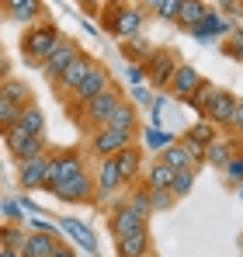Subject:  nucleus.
<instances>
[{
	"mask_svg": "<svg viewBox=\"0 0 243 257\" xmlns=\"http://www.w3.org/2000/svg\"><path fill=\"white\" fill-rule=\"evenodd\" d=\"M101 25L115 35V39H132V35H143V25H146V11L129 4V0H108L104 4V14H101Z\"/></svg>",
	"mask_w": 243,
	"mask_h": 257,
	"instance_id": "1",
	"label": "nucleus"
},
{
	"mask_svg": "<svg viewBox=\"0 0 243 257\" xmlns=\"http://www.w3.org/2000/svg\"><path fill=\"white\" fill-rule=\"evenodd\" d=\"M63 39V32L56 28V25H49V21H39V25H32L28 32H25V39H21V56L28 59V66H35L42 70V63H45V56L59 45Z\"/></svg>",
	"mask_w": 243,
	"mask_h": 257,
	"instance_id": "2",
	"label": "nucleus"
},
{
	"mask_svg": "<svg viewBox=\"0 0 243 257\" xmlns=\"http://www.w3.org/2000/svg\"><path fill=\"white\" fill-rule=\"evenodd\" d=\"M118 101H122V87H108V90H101L97 97H90L87 104H80L73 115H77V122H80V128L90 136L94 128H101L108 118H111V111L118 108Z\"/></svg>",
	"mask_w": 243,
	"mask_h": 257,
	"instance_id": "3",
	"label": "nucleus"
},
{
	"mask_svg": "<svg viewBox=\"0 0 243 257\" xmlns=\"http://www.w3.org/2000/svg\"><path fill=\"white\" fill-rule=\"evenodd\" d=\"M177 63H181V56H177L174 49H153V56L143 63V77L150 80V87L167 90L170 77H174V70H177Z\"/></svg>",
	"mask_w": 243,
	"mask_h": 257,
	"instance_id": "4",
	"label": "nucleus"
},
{
	"mask_svg": "<svg viewBox=\"0 0 243 257\" xmlns=\"http://www.w3.org/2000/svg\"><path fill=\"white\" fill-rule=\"evenodd\" d=\"M132 136L136 132H122V128H94L90 136H87V146H90V153L97 157V160H104V157H115L122 153L125 146H132Z\"/></svg>",
	"mask_w": 243,
	"mask_h": 257,
	"instance_id": "5",
	"label": "nucleus"
},
{
	"mask_svg": "<svg viewBox=\"0 0 243 257\" xmlns=\"http://www.w3.org/2000/svg\"><path fill=\"white\" fill-rule=\"evenodd\" d=\"M59 202H90L94 195H97V188H94V174H73V177H66V181H59V184H52L49 188Z\"/></svg>",
	"mask_w": 243,
	"mask_h": 257,
	"instance_id": "6",
	"label": "nucleus"
},
{
	"mask_svg": "<svg viewBox=\"0 0 243 257\" xmlns=\"http://www.w3.org/2000/svg\"><path fill=\"white\" fill-rule=\"evenodd\" d=\"M111 87V77H108V66H101L97 59H94V66L87 70V77H83L80 84H77V90H73V108L70 111H77L80 104H87L90 97H97L101 90H108Z\"/></svg>",
	"mask_w": 243,
	"mask_h": 257,
	"instance_id": "7",
	"label": "nucleus"
},
{
	"mask_svg": "<svg viewBox=\"0 0 243 257\" xmlns=\"http://www.w3.org/2000/svg\"><path fill=\"white\" fill-rule=\"evenodd\" d=\"M77 56H80V45L73 42L70 35H63V39H59V45H56V49L45 56V63H42V73H45V80L52 84V80H56V77H59V73H63V70H66L73 59H77Z\"/></svg>",
	"mask_w": 243,
	"mask_h": 257,
	"instance_id": "8",
	"label": "nucleus"
},
{
	"mask_svg": "<svg viewBox=\"0 0 243 257\" xmlns=\"http://www.w3.org/2000/svg\"><path fill=\"white\" fill-rule=\"evenodd\" d=\"M18 184L25 191H39V188H49V150L42 157H32V160H21L18 164Z\"/></svg>",
	"mask_w": 243,
	"mask_h": 257,
	"instance_id": "9",
	"label": "nucleus"
},
{
	"mask_svg": "<svg viewBox=\"0 0 243 257\" xmlns=\"http://www.w3.org/2000/svg\"><path fill=\"white\" fill-rule=\"evenodd\" d=\"M80 171H87L83 167V153H77V150L49 153V188L59 184V181H66V177H73V174H80Z\"/></svg>",
	"mask_w": 243,
	"mask_h": 257,
	"instance_id": "10",
	"label": "nucleus"
},
{
	"mask_svg": "<svg viewBox=\"0 0 243 257\" xmlns=\"http://www.w3.org/2000/svg\"><path fill=\"white\" fill-rule=\"evenodd\" d=\"M233 108H236V97H233L229 90L215 87V94H212V101L205 104L202 118H205V122H212L215 128H229V122H233Z\"/></svg>",
	"mask_w": 243,
	"mask_h": 257,
	"instance_id": "11",
	"label": "nucleus"
},
{
	"mask_svg": "<svg viewBox=\"0 0 243 257\" xmlns=\"http://www.w3.org/2000/svg\"><path fill=\"white\" fill-rule=\"evenodd\" d=\"M108 222H111L115 240H122V236H129V233H136V229H143V226H146V219H143V215H136L125 202H111V209H108Z\"/></svg>",
	"mask_w": 243,
	"mask_h": 257,
	"instance_id": "12",
	"label": "nucleus"
},
{
	"mask_svg": "<svg viewBox=\"0 0 243 257\" xmlns=\"http://www.w3.org/2000/svg\"><path fill=\"white\" fill-rule=\"evenodd\" d=\"M90 66H94V59L80 52V56H77V59H73V63H70V66H66L59 77H56V80H52V87L59 90V97L73 94V90H77V84H80L83 77H87V70H90Z\"/></svg>",
	"mask_w": 243,
	"mask_h": 257,
	"instance_id": "13",
	"label": "nucleus"
},
{
	"mask_svg": "<svg viewBox=\"0 0 243 257\" xmlns=\"http://www.w3.org/2000/svg\"><path fill=\"white\" fill-rule=\"evenodd\" d=\"M111 160H115V171H118L122 184H136V181L143 177V150H139V146H125Z\"/></svg>",
	"mask_w": 243,
	"mask_h": 257,
	"instance_id": "14",
	"label": "nucleus"
},
{
	"mask_svg": "<svg viewBox=\"0 0 243 257\" xmlns=\"http://www.w3.org/2000/svg\"><path fill=\"white\" fill-rule=\"evenodd\" d=\"M202 80H205L202 73H198L191 63H184V59H181V63H177V70H174V77H170V84H167V90H170L174 97H181V101H184V97L202 84Z\"/></svg>",
	"mask_w": 243,
	"mask_h": 257,
	"instance_id": "15",
	"label": "nucleus"
},
{
	"mask_svg": "<svg viewBox=\"0 0 243 257\" xmlns=\"http://www.w3.org/2000/svg\"><path fill=\"white\" fill-rule=\"evenodd\" d=\"M226 32H229V21H226V18H222V14L215 11V7H208V11L202 14V21H198V25L191 28V35H195L198 42H212V39H222Z\"/></svg>",
	"mask_w": 243,
	"mask_h": 257,
	"instance_id": "16",
	"label": "nucleus"
},
{
	"mask_svg": "<svg viewBox=\"0 0 243 257\" xmlns=\"http://www.w3.org/2000/svg\"><path fill=\"white\" fill-rule=\"evenodd\" d=\"M236 153H240V143H236L233 136H226V139H212V143L205 146V164H212V167H226Z\"/></svg>",
	"mask_w": 243,
	"mask_h": 257,
	"instance_id": "17",
	"label": "nucleus"
},
{
	"mask_svg": "<svg viewBox=\"0 0 243 257\" xmlns=\"http://www.w3.org/2000/svg\"><path fill=\"white\" fill-rule=\"evenodd\" d=\"M56 243H59V236L56 233H28L25 236V243H21V257H49L56 250Z\"/></svg>",
	"mask_w": 243,
	"mask_h": 257,
	"instance_id": "18",
	"label": "nucleus"
},
{
	"mask_svg": "<svg viewBox=\"0 0 243 257\" xmlns=\"http://www.w3.org/2000/svg\"><path fill=\"white\" fill-rule=\"evenodd\" d=\"M94 188H97V195H111V191H118V188H122V177H118V171H115V160H111V157H104V160L97 164Z\"/></svg>",
	"mask_w": 243,
	"mask_h": 257,
	"instance_id": "19",
	"label": "nucleus"
},
{
	"mask_svg": "<svg viewBox=\"0 0 243 257\" xmlns=\"http://www.w3.org/2000/svg\"><path fill=\"white\" fill-rule=\"evenodd\" d=\"M115 243H118V257H139V254L150 250V229L143 226V229L122 236V240H115Z\"/></svg>",
	"mask_w": 243,
	"mask_h": 257,
	"instance_id": "20",
	"label": "nucleus"
},
{
	"mask_svg": "<svg viewBox=\"0 0 243 257\" xmlns=\"http://www.w3.org/2000/svg\"><path fill=\"white\" fill-rule=\"evenodd\" d=\"M18 125L25 128L28 136H45V111H42L35 101H28L21 108V115H18Z\"/></svg>",
	"mask_w": 243,
	"mask_h": 257,
	"instance_id": "21",
	"label": "nucleus"
},
{
	"mask_svg": "<svg viewBox=\"0 0 243 257\" xmlns=\"http://www.w3.org/2000/svg\"><path fill=\"white\" fill-rule=\"evenodd\" d=\"M59 226H63V229L70 233V240H73V243H80L83 250L97 254V240H94V233H90V229H87L83 222H77V219H70V215H66V219H59Z\"/></svg>",
	"mask_w": 243,
	"mask_h": 257,
	"instance_id": "22",
	"label": "nucleus"
},
{
	"mask_svg": "<svg viewBox=\"0 0 243 257\" xmlns=\"http://www.w3.org/2000/svg\"><path fill=\"white\" fill-rule=\"evenodd\" d=\"M122 56H125L129 63H139V66H143V63L153 56V42H150V39H143V35H132V39H125V42H122Z\"/></svg>",
	"mask_w": 243,
	"mask_h": 257,
	"instance_id": "23",
	"label": "nucleus"
},
{
	"mask_svg": "<svg viewBox=\"0 0 243 257\" xmlns=\"http://www.w3.org/2000/svg\"><path fill=\"white\" fill-rule=\"evenodd\" d=\"M104 125H108V128H122V132H136V104L122 97L118 108L111 111V118H108ZM104 125H101V128H104Z\"/></svg>",
	"mask_w": 243,
	"mask_h": 257,
	"instance_id": "24",
	"label": "nucleus"
},
{
	"mask_svg": "<svg viewBox=\"0 0 243 257\" xmlns=\"http://www.w3.org/2000/svg\"><path fill=\"white\" fill-rule=\"evenodd\" d=\"M160 160L170 167V171H188V167H195V164H191V157H188V150L181 146V139H174L170 146H163V150H160Z\"/></svg>",
	"mask_w": 243,
	"mask_h": 257,
	"instance_id": "25",
	"label": "nucleus"
},
{
	"mask_svg": "<svg viewBox=\"0 0 243 257\" xmlns=\"http://www.w3.org/2000/svg\"><path fill=\"white\" fill-rule=\"evenodd\" d=\"M205 11H208L205 0H181V11H177V21H174V25H181L184 32H191V28L202 21Z\"/></svg>",
	"mask_w": 243,
	"mask_h": 257,
	"instance_id": "26",
	"label": "nucleus"
},
{
	"mask_svg": "<svg viewBox=\"0 0 243 257\" xmlns=\"http://www.w3.org/2000/svg\"><path fill=\"white\" fill-rule=\"evenodd\" d=\"M170 181H174V171L163 164L160 157L150 164V171H146V181H143V188H150V191H160V188H170Z\"/></svg>",
	"mask_w": 243,
	"mask_h": 257,
	"instance_id": "27",
	"label": "nucleus"
},
{
	"mask_svg": "<svg viewBox=\"0 0 243 257\" xmlns=\"http://www.w3.org/2000/svg\"><path fill=\"white\" fill-rule=\"evenodd\" d=\"M42 11H45L42 0H21V4L11 11V18H14L18 25H28V28H32V25H39V21H42Z\"/></svg>",
	"mask_w": 243,
	"mask_h": 257,
	"instance_id": "28",
	"label": "nucleus"
},
{
	"mask_svg": "<svg viewBox=\"0 0 243 257\" xmlns=\"http://www.w3.org/2000/svg\"><path fill=\"white\" fill-rule=\"evenodd\" d=\"M0 94L11 101V104H18V108H25L28 101H32V90H28V84L25 80H18V77H11V80H4V87H0Z\"/></svg>",
	"mask_w": 243,
	"mask_h": 257,
	"instance_id": "29",
	"label": "nucleus"
},
{
	"mask_svg": "<svg viewBox=\"0 0 243 257\" xmlns=\"http://www.w3.org/2000/svg\"><path fill=\"white\" fill-rule=\"evenodd\" d=\"M125 205H129V209H132L136 215H143V219H150V215H153V205H150V191H146L143 184L129 191V198H125Z\"/></svg>",
	"mask_w": 243,
	"mask_h": 257,
	"instance_id": "30",
	"label": "nucleus"
},
{
	"mask_svg": "<svg viewBox=\"0 0 243 257\" xmlns=\"http://www.w3.org/2000/svg\"><path fill=\"white\" fill-rule=\"evenodd\" d=\"M25 226L21 222H7V226H0V247H7V250H21V243H25Z\"/></svg>",
	"mask_w": 243,
	"mask_h": 257,
	"instance_id": "31",
	"label": "nucleus"
},
{
	"mask_svg": "<svg viewBox=\"0 0 243 257\" xmlns=\"http://www.w3.org/2000/svg\"><path fill=\"white\" fill-rule=\"evenodd\" d=\"M212 94H215V84L202 80V84H198L195 90H191V94H188V97H184V104H188V108H195V111L202 115V111H205V104L212 101Z\"/></svg>",
	"mask_w": 243,
	"mask_h": 257,
	"instance_id": "32",
	"label": "nucleus"
},
{
	"mask_svg": "<svg viewBox=\"0 0 243 257\" xmlns=\"http://www.w3.org/2000/svg\"><path fill=\"white\" fill-rule=\"evenodd\" d=\"M184 139H191V143H198V146H208L212 139H219V128L202 118V122H195V125L184 132Z\"/></svg>",
	"mask_w": 243,
	"mask_h": 257,
	"instance_id": "33",
	"label": "nucleus"
},
{
	"mask_svg": "<svg viewBox=\"0 0 243 257\" xmlns=\"http://www.w3.org/2000/svg\"><path fill=\"white\" fill-rule=\"evenodd\" d=\"M222 52H226L229 59L243 63V28H240V25H236V28H229V32L222 35Z\"/></svg>",
	"mask_w": 243,
	"mask_h": 257,
	"instance_id": "34",
	"label": "nucleus"
},
{
	"mask_svg": "<svg viewBox=\"0 0 243 257\" xmlns=\"http://www.w3.org/2000/svg\"><path fill=\"white\" fill-rule=\"evenodd\" d=\"M191 184H195V167H188V171H174V181H170V188H167V191L181 202V198L191 191Z\"/></svg>",
	"mask_w": 243,
	"mask_h": 257,
	"instance_id": "35",
	"label": "nucleus"
},
{
	"mask_svg": "<svg viewBox=\"0 0 243 257\" xmlns=\"http://www.w3.org/2000/svg\"><path fill=\"white\" fill-rule=\"evenodd\" d=\"M170 143H174V136L163 132V128H157V125H150L146 132H143V146H150L153 153H160L163 146H170Z\"/></svg>",
	"mask_w": 243,
	"mask_h": 257,
	"instance_id": "36",
	"label": "nucleus"
},
{
	"mask_svg": "<svg viewBox=\"0 0 243 257\" xmlns=\"http://www.w3.org/2000/svg\"><path fill=\"white\" fill-rule=\"evenodd\" d=\"M42 153H45V136H32V139H28L21 150H14L11 157L21 164V160H32V157H42Z\"/></svg>",
	"mask_w": 243,
	"mask_h": 257,
	"instance_id": "37",
	"label": "nucleus"
},
{
	"mask_svg": "<svg viewBox=\"0 0 243 257\" xmlns=\"http://www.w3.org/2000/svg\"><path fill=\"white\" fill-rule=\"evenodd\" d=\"M18 115H21V108H18V104H11V101L0 94V132L14 125V122H18Z\"/></svg>",
	"mask_w": 243,
	"mask_h": 257,
	"instance_id": "38",
	"label": "nucleus"
},
{
	"mask_svg": "<svg viewBox=\"0 0 243 257\" xmlns=\"http://www.w3.org/2000/svg\"><path fill=\"white\" fill-rule=\"evenodd\" d=\"M150 191V188H146ZM174 195L167 191V188H160V191H150V205H153V212H167V209H174Z\"/></svg>",
	"mask_w": 243,
	"mask_h": 257,
	"instance_id": "39",
	"label": "nucleus"
},
{
	"mask_svg": "<svg viewBox=\"0 0 243 257\" xmlns=\"http://www.w3.org/2000/svg\"><path fill=\"white\" fill-rule=\"evenodd\" d=\"M222 171H226V181H229V184H236V188H240V184H243V153H236Z\"/></svg>",
	"mask_w": 243,
	"mask_h": 257,
	"instance_id": "40",
	"label": "nucleus"
},
{
	"mask_svg": "<svg viewBox=\"0 0 243 257\" xmlns=\"http://www.w3.org/2000/svg\"><path fill=\"white\" fill-rule=\"evenodd\" d=\"M181 146L188 150V157H191V164H195V167H202V164H205V146L191 143V139H184V136H181Z\"/></svg>",
	"mask_w": 243,
	"mask_h": 257,
	"instance_id": "41",
	"label": "nucleus"
},
{
	"mask_svg": "<svg viewBox=\"0 0 243 257\" xmlns=\"http://www.w3.org/2000/svg\"><path fill=\"white\" fill-rule=\"evenodd\" d=\"M177 11H181V0H163L157 18H160V21H177Z\"/></svg>",
	"mask_w": 243,
	"mask_h": 257,
	"instance_id": "42",
	"label": "nucleus"
},
{
	"mask_svg": "<svg viewBox=\"0 0 243 257\" xmlns=\"http://www.w3.org/2000/svg\"><path fill=\"white\" fill-rule=\"evenodd\" d=\"M132 104H153V87H146V84L132 87Z\"/></svg>",
	"mask_w": 243,
	"mask_h": 257,
	"instance_id": "43",
	"label": "nucleus"
},
{
	"mask_svg": "<svg viewBox=\"0 0 243 257\" xmlns=\"http://www.w3.org/2000/svg\"><path fill=\"white\" fill-rule=\"evenodd\" d=\"M229 128L243 136V101H240V97H236V108H233V122H229Z\"/></svg>",
	"mask_w": 243,
	"mask_h": 257,
	"instance_id": "44",
	"label": "nucleus"
},
{
	"mask_svg": "<svg viewBox=\"0 0 243 257\" xmlns=\"http://www.w3.org/2000/svg\"><path fill=\"white\" fill-rule=\"evenodd\" d=\"M125 70H129V80H132V87H139L143 80H146V77H143V66H139V63H129Z\"/></svg>",
	"mask_w": 243,
	"mask_h": 257,
	"instance_id": "45",
	"label": "nucleus"
},
{
	"mask_svg": "<svg viewBox=\"0 0 243 257\" xmlns=\"http://www.w3.org/2000/svg\"><path fill=\"white\" fill-rule=\"evenodd\" d=\"M4 212H7L11 222H21V205L18 202H4Z\"/></svg>",
	"mask_w": 243,
	"mask_h": 257,
	"instance_id": "46",
	"label": "nucleus"
},
{
	"mask_svg": "<svg viewBox=\"0 0 243 257\" xmlns=\"http://www.w3.org/2000/svg\"><path fill=\"white\" fill-rule=\"evenodd\" d=\"M32 229H35V233H56V226H52L49 219H39V215L32 219Z\"/></svg>",
	"mask_w": 243,
	"mask_h": 257,
	"instance_id": "47",
	"label": "nucleus"
},
{
	"mask_svg": "<svg viewBox=\"0 0 243 257\" xmlns=\"http://www.w3.org/2000/svg\"><path fill=\"white\" fill-rule=\"evenodd\" d=\"M160 4H163V0H136V7H143L146 14H157V11H160Z\"/></svg>",
	"mask_w": 243,
	"mask_h": 257,
	"instance_id": "48",
	"label": "nucleus"
},
{
	"mask_svg": "<svg viewBox=\"0 0 243 257\" xmlns=\"http://www.w3.org/2000/svg\"><path fill=\"white\" fill-rule=\"evenodd\" d=\"M49 257H77V250H73V247H66V243H56V250H52Z\"/></svg>",
	"mask_w": 243,
	"mask_h": 257,
	"instance_id": "49",
	"label": "nucleus"
},
{
	"mask_svg": "<svg viewBox=\"0 0 243 257\" xmlns=\"http://www.w3.org/2000/svg\"><path fill=\"white\" fill-rule=\"evenodd\" d=\"M0 80H11V59L0 52Z\"/></svg>",
	"mask_w": 243,
	"mask_h": 257,
	"instance_id": "50",
	"label": "nucleus"
},
{
	"mask_svg": "<svg viewBox=\"0 0 243 257\" xmlns=\"http://www.w3.org/2000/svg\"><path fill=\"white\" fill-rule=\"evenodd\" d=\"M80 4H83L87 14H97V11H101V0H80Z\"/></svg>",
	"mask_w": 243,
	"mask_h": 257,
	"instance_id": "51",
	"label": "nucleus"
},
{
	"mask_svg": "<svg viewBox=\"0 0 243 257\" xmlns=\"http://www.w3.org/2000/svg\"><path fill=\"white\" fill-rule=\"evenodd\" d=\"M18 4H21V0H0V7H4V11H7V14H11V11H14V7H18Z\"/></svg>",
	"mask_w": 243,
	"mask_h": 257,
	"instance_id": "52",
	"label": "nucleus"
},
{
	"mask_svg": "<svg viewBox=\"0 0 243 257\" xmlns=\"http://www.w3.org/2000/svg\"><path fill=\"white\" fill-rule=\"evenodd\" d=\"M0 257H21V250H7V247H0Z\"/></svg>",
	"mask_w": 243,
	"mask_h": 257,
	"instance_id": "53",
	"label": "nucleus"
},
{
	"mask_svg": "<svg viewBox=\"0 0 243 257\" xmlns=\"http://www.w3.org/2000/svg\"><path fill=\"white\" fill-rule=\"evenodd\" d=\"M139 257H157V254H153V250H146V254H139Z\"/></svg>",
	"mask_w": 243,
	"mask_h": 257,
	"instance_id": "54",
	"label": "nucleus"
},
{
	"mask_svg": "<svg viewBox=\"0 0 243 257\" xmlns=\"http://www.w3.org/2000/svg\"><path fill=\"white\" fill-rule=\"evenodd\" d=\"M240 198H243V184H240Z\"/></svg>",
	"mask_w": 243,
	"mask_h": 257,
	"instance_id": "55",
	"label": "nucleus"
},
{
	"mask_svg": "<svg viewBox=\"0 0 243 257\" xmlns=\"http://www.w3.org/2000/svg\"><path fill=\"white\" fill-rule=\"evenodd\" d=\"M240 250H243V240H240Z\"/></svg>",
	"mask_w": 243,
	"mask_h": 257,
	"instance_id": "56",
	"label": "nucleus"
},
{
	"mask_svg": "<svg viewBox=\"0 0 243 257\" xmlns=\"http://www.w3.org/2000/svg\"><path fill=\"white\" fill-rule=\"evenodd\" d=\"M0 87H4V80H0Z\"/></svg>",
	"mask_w": 243,
	"mask_h": 257,
	"instance_id": "57",
	"label": "nucleus"
},
{
	"mask_svg": "<svg viewBox=\"0 0 243 257\" xmlns=\"http://www.w3.org/2000/svg\"><path fill=\"white\" fill-rule=\"evenodd\" d=\"M240 4H243V0H240Z\"/></svg>",
	"mask_w": 243,
	"mask_h": 257,
	"instance_id": "58",
	"label": "nucleus"
}]
</instances>
